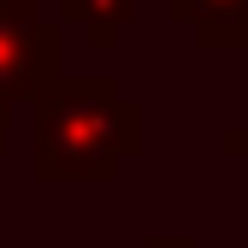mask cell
Listing matches in <instances>:
<instances>
[{
	"label": "cell",
	"mask_w": 248,
	"mask_h": 248,
	"mask_svg": "<svg viewBox=\"0 0 248 248\" xmlns=\"http://www.w3.org/2000/svg\"><path fill=\"white\" fill-rule=\"evenodd\" d=\"M36 177L42 183H107L142 154V107L112 77H53L36 101Z\"/></svg>",
	"instance_id": "cell-1"
},
{
	"label": "cell",
	"mask_w": 248,
	"mask_h": 248,
	"mask_svg": "<svg viewBox=\"0 0 248 248\" xmlns=\"http://www.w3.org/2000/svg\"><path fill=\"white\" fill-rule=\"evenodd\" d=\"M59 77V24L42 18L36 0H0V95L36 101Z\"/></svg>",
	"instance_id": "cell-2"
},
{
	"label": "cell",
	"mask_w": 248,
	"mask_h": 248,
	"mask_svg": "<svg viewBox=\"0 0 248 248\" xmlns=\"http://www.w3.org/2000/svg\"><path fill=\"white\" fill-rule=\"evenodd\" d=\"M201 47H248V0H166Z\"/></svg>",
	"instance_id": "cell-3"
},
{
	"label": "cell",
	"mask_w": 248,
	"mask_h": 248,
	"mask_svg": "<svg viewBox=\"0 0 248 248\" xmlns=\"http://www.w3.org/2000/svg\"><path fill=\"white\" fill-rule=\"evenodd\" d=\"M136 0H59V24H71L89 36V47H112L118 30L130 24Z\"/></svg>",
	"instance_id": "cell-4"
},
{
	"label": "cell",
	"mask_w": 248,
	"mask_h": 248,
	"mask_svg": "<svg viewBox=\"0 0 248 248\" xmlns=\"http://www.w3.org/2000/svg\"><path fill=\"white\" fill-rule=\"evenodd\" d=\"M12 112H18V101H12V95H0V148L12 142Z\"/></svg>",
	"instance_id": "cell-5"
},
{
	"label": "cell",
	"mask_w": 248,
	"mask_h": 248,
	"mask_svg": "<svg viewBox=\"0 0 248 248\" xmlns=\"http://www.w3.org/2000/svg\"><path fill=\"white\" fill-rule=\"evenodd\" d=\"M225 148H231V154H242V160H248V124H242V130H225Z\"/></svg>",
	"instance_id": "cell-6"
},
{
	"label": "cell",
	"mask_w": 248,
	"mask_h": 248,
	"mask_svg": "<svg viewBox=\"0 0 248 248\" xmlns=\"http://www.w3.org/2000/svg\"><path fill=\"white\" fill-rule=\"evenodd\" d=\"M142 248H195L189 236H154V242H142Z\"/></svg>",
	"instance_id": "cell-7"
}]
</instances>
